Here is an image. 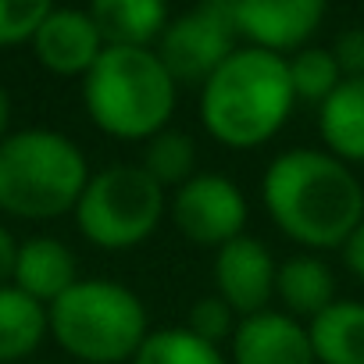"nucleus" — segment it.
I'll list each match as a JSON object with an SVG mask.
<instances>
[{
	"label": "nucleus",
	"instance_id": "f257e3e1",
	"mask_svg": "<svg viewBox=\"0 0 364 364\" xmlns=\"http://www.w3.org/2000/svg\"><path fill=\"white\" fill-rule=\"evenodd\" d=\"M264 208L275 225L304 247H339L364 222V190L332 154L289 150L264 171Z\"/></svg>",
	"mask_w": 364,
	"mask_h": 364
},
{
	"label": "nucleus",
	"instance_id": "f03ea898",
	"mask_svg": "<svg viewBox=\"0 0 364 364\" xmlns=\"http://www.w3.org/2000/svg\"><path fill=\"white\" fill-rule=\"evenodd\" d=\"M289 65L279 54L243 47L204 82L200 114L215 139L247 150L272 139L293 111Z\"/></svg>",
	"mask_w": 364,
	"mask_h": 364
},
{
	"label": "nucleus",
	"instance_id": "7ed1b4c3",
	"mask_svg": "<svg viewBox=\"0 0 364 364\" xmlns=\"http://www.w3.org/2000/svg\"><path fill=\"white\" fill-rule=\"evenodd\" d=\"M82 100L107 136L150 139L175 111V79L150 47H104L82 75Z\"/></svg>",
	"mask_w": 364,
	"mask_h": 364
},
{
	"label": "nucleus",
	"instance_id": "20e7f679",
	"mask_svg": "<svg viewBox=\"0 0 364 364\" xmlns=\"http://www.w3.org/2000/svg\"><path fill=\"white\" fill-rule=\"evenodd\" d=\"M90 182L82 150L54 129H22L0 143V211L43 222L75 211Z\"/></svg>",
	"mask_w": 364,
	"mask_h": 364
},
{
	"label": "nucleus",
	"instance_id": "39448f33",
	"mask_svg": "<svg viewBox=\"0 0 364 364\" xmlns=\"http://www.w3.org/2000/svg\"><path fill=\"white\" fill-rule=\"evenodd\" d=\"M50 336L86 364H118L136 357L146 339V311L132 289L111 279H79L47 307Z\"/></svg>",
	"mask_w": 364,
	"mask_h": 364
},
{
	"label": "nucleus",
	"instance_id": "423d86ee",
	"mask_svg": "<svg viewBox=\"0 0 364 364\" xmlns=\"http://www.w3.org/2000/svg\"><path fill=\"white\" fill-rule=\"evenodd\" d=\"M164 215V190L139 164H111L90 175L75 204L82 236L107 250L143 243Z\"/></svg>",
	"mask_w": 364,
	"mask_h": 364
},
{
	"label": "nucleus",
	"instance_id": "0eeeda50",
	"mask_svg": "<svg viewBox=\"0 0 364 364\" xmlns=\"http://www.w3.org/2000/svg\"><path fill=\"white\" fill-rule=\"evenodd\" d=\"M236 43V22H232V4L211 0L186 15L168 22L161 33V65L175 82H208L229 58Z\"/></svg>",
	"mask_w": 364,
	"mask_h": 364
},
{
	"label": "nucleus",
	"instance_id": "6e6552de",
	"mask_svg": "<svg viewBox=\"0 0 364 364\" xmlns=\"http://www.w3.org/2000/svg\"><path fill=\"white\" fill-rule=\"evenodd\" d=\"M171 218L186 240L222 250L225 243L243 236L247 200L236 182L222 175H193L186 186H178L171 200Z\"/></svg>",
	"mask_w": 364,
	"mask_h": 364
},
{
	"label": "nucleus",
	"instance_id": "1a4fd4ad",
	"mask_svg": "<svg viewBox=\"0 0 364 364\" xmlns=\"http://www.w3.org/2000/svg\"><path fill=\"white\" fill-rule=\"evenodd\" d=\"M321 0H236V36H247L257 50H300L304 40L321 26Z\"/></svg>",
	"mask_w": 364,
	"mask_h": 364
},
{
	"label": "nucleus",
	"instance_id": "9d476101",
	"mask_svg": "<svg viewBox=\"0 0 364 364\" xmlns=\"http://www.w3.org/2000/svg\"><path fill=\"white\" fill-rule=\"evenodd\" d=\"M275 261L272 250L254 240V236H240L232 243H225L215 257V286L218 296L232 307V314H261L264 304L275 293Z\"/></svg>",
	"mask_w": 364,
	"mask_h": 364
},
{
	"label": "nucleus",
	"instance_id": "9b49d317",
	"mask_svg": "<svg viewBox=\"0 0 364 364\" xmlns=\"http://www.w3.org/2000/svg\"><path fill=\"white\" fill-rule=\"evenodd\" d=\"M36 61L54 75H86L104 54V40L90 11L50 8L33 36Z\"/></svg>",
	"mask_w": 364,
	"mask_h": 364
},
{
	"label": "nucleus",
	"instance_id": "f8f14e48",
	"mask_svg": "<svg viewBox=\"0 0 364 364\" xmlns=\"http://www.w3.org/2000/svg\"><path fill=\"white\" fill-rule=\"evenodd\" d=\"M232 364H314L311 336L289 314H250L232 332Z\"/></svg>",
	"mask_w": 364,
	"mask_h": 364
},
{
	"label": "nucleus",
	"instance_id": "ddd939ff",
	"mask_svg": "<svg viewBox=\"0 0 364 364\" xmlns=\"http://www.w3.org/2000/svg\"><path fill=\"white\" fill-rule=\"evenodd\" d=\"M79 282V268H75V254L54 240V236H33L26 243H18V257H15V275L11 286L22 289L26 296L40 300L43 307L61 300L72 286Z\"/></svg>",
	"mask_w": 364,
	"mask_h": 364
},
{
	"label": "nucleus",
	"instance_id": "4468645a",
	"mask_svg": "<svg viewBox=\"0 0 364 364\" xmlns=\"http://www.w3.org/2000/svg\"><path fill=\"white\" fill-rule=\"evenodd\" d=\"M90 18L104 47H146L168 29V8L161 0H97Z\"/></svg>",
	"mask_w": 364,
	"mask_h": 364
},
{
	"label": "nucleus",
	"instance_id": "2eb2a0df",
	"mask_svg": "<svg viewBox=\"0 0 364 364\" xmlns=\"http://www.w3.org/2000/svg\"><path fill=\"white\" fill-rule=\"evenodd\" d=\"M311 350L321 364H364V304L336 300L311 318Z\"/></svg>",
	"mask_w": 364,
	"mask_h": 364
},
{
	"label": "nucleus",
	"instance_id": "dca6fc26",
	"mask_svg": "<svg viewBox=\"0 0 364 364\" xmlns=\"http://www.w3.org/2000/svg\"><path fill=\"white\" fill-rule=\"evenodd\" d=\"M321 139L339 161H364V79H343L318 111Z\"/></svg>",
	"mask_w": 364,
	"mask_h": 364
},
{
	"label": "nucleus",
	"instance_id": "f3484780",
	"mask_svg": "<svg viewBox=\"0 0 364 364\" xmlns=\"http://www.w3.org/2000/svg\"><path fill=\"white\" fill-rule=\"evenodd\" d=\"M50 332L47 307L15 286H0V364H15L43 343Z\"/></svg>",
	"mask_w": 364,
	"mask_h": 364
},
{
	"label": "nucleus",
	"instance_id": "a211bd4d",
	"mask_svg": "<svg viewBox=\"0 0 364 364\" xmlns=\"http://www.w3.org/2000/svg\"><path fill=\"white\" fill-rule=\"evenodd\" d=\"M275 293L286 304L289 318H318L328 304H336V282L325 261L318 257H289L275 272Z\"/></svg>",
	"mask_w": 364,
	"mask_h": 364
},
{
	"label": "nucleus",
	"instance_id": "6ab92c4d",
	"mask_svg": "<svg viewBox=\"0 0 364 364\" xmlns=\"http://www.w3.org/2000/svg\"><path fill=\"white\" fill-rule=\"evenodd\" d=\"M193 164H197V146L186 132L178 129H161L157 136L146 139L143 150V171L157 182V186H186L193 178Z\"/></svg>",
	"mask_w": 364,
	"mask_h": 364
},
{
	"label": "nucleus",
	"instance_id": "aec40b11",
	"mask_svg": "<svg viewBox=\"0 0 364 364\" xmlns=\"http://www.w3.org/2000/svg\"><path fill=\"white\" fill-rule=\"evenodd\" d=\"M132 364H225V357L186 328H164L143 339Z\"/></svg>",
	"mask_w": 364,
	"mask_h": 364
},
{
	"label": "nucleus",
	"instance_id": "412c9836",
	"mask_svg": "<svg viewBox=\"0 0 364 364\" xmlns=\"http://www.w3.org/2000/svg\"><path fill=\"white\" fill-rule=\"evenodd\" d=\"M289 65V82H293V93L296 100H314V104H325L328 93L343 82V72L332 58V50H321V47H304L296 50Z\"/></svg>",
	"mask_w": 364,
	"mask_h": 364
},
{
	"label": "nucleus",
	"instance_id": "4be33fe9",
	"mask_svg": "<svg viewBox=\"0 0 364 364\" xmlns=\"http://www.w3.org/2000/svg\"><path fill=\"white\" fill-rule=\"evenodd\" d=\"M47 11V0H0V47H15L26 40L33 43Z\"/></svg>",
	"mask_w": 364,
	"mask_h": 364
},
{
	"label": "nucleus",
	"instance_id": "5701e85b",
	"mask_svg": "<svg viewBox=\"0 0 364 364\" xmlns=\"http://www.w3.org/2000/svg\"><path fill=\"white\" fill-rule=\"evenodd\" d=\"M186 332H193L197 339L218 346L229 332H236V325H232V307H229L222 296H204V300H197V304L190 307V314H186Z\"/></svg>",
	"mask_w": 364,
	"mask_h": 364
},
{
	"label": "nucleus",
	"instance_id": "b1692460",
	"mask_svg": "<svg viewBox=\"0 0 364 364\" xmlns=\"http://www.w3.org/2000/svg\"><path fill=\"white\" fill-rule=\"evenodd\" d=\"M332 58L346 79H364V26H350L336 36Z\"/></svg>",
	"mask_w": 364,
	"mask_h": 364
},
{
	"label": "nucleus",
	"instance_id": "393cba45",
	"mask_svg": "<svg viewBox=\"0 0 364 364\" xmlns=\"http://www.w3.org/2000/svg\"><path fill=\"white\" fill-rule=\"evenodd\" d=\"M343 257H346V268L364 282V222L350 232V240L343 243Z\"/></svg>",
	"mask_w": 364,
	"mask_h": 364
},
{
	"label": "nucleus",
	"instance_id": "a878e982",
	"mask_svg": "<svg viewBox=\"0 0 364 364\" xmlns=\"http://www.w3.org/2000/svg\"><path fill=\"white\" fill-rule=\"evenodd\" d=\"M15 257H18V243H15V236L4 225H0V286H11Z\"/></svg>",
	"mask_w": 364,
	"mask_h": 364
},
{
	"label": "nucleus",
	"instance_id": "bb28decb",
	"mask_svg": "<svg viewBox=\"0 0 364 364\" xmlns=\"http://www.w3.org/2000/svg\"><path fill=\"white\" fill-rule=\"evenodd\" d=\"M8 125H11V97H8V90L0 86V143H4L11 132H8Z\"/></svg>",
	"mask_w": 364,
	"mask_h": 364
}]
</instances>
